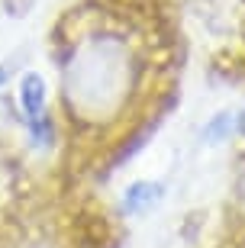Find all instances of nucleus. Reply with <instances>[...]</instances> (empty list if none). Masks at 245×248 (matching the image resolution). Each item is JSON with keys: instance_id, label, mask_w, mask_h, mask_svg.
I'll list each match as a JSON object with an SVG mask.
<instances>
[{"instance_id": "nucleus-3", "label": "nucleus", "mask_w": 245, "mask_h": 248, "mask_svg": "<svg viewBox=\"0 0 245 248\" xmlns=\"http://www.w3.org/2000/svg\"><path fill=\"white\" fill-rule=\"evenodd\" d=\"M158 197H162V187L152 184V181H139V184H132L126 190V197H123V210L126 213H142L148 210L152 203H158Z\"/></svg>"}, {"instance_id": "nucleus-1", "label": "nucleus", "mask_w": 245, "mask_h": 248, "mask_svg": "<svg viewBox=\"0 0 245 248\" xmlns=\"http://www.w3.org/2000/svg\"><path fill=\"white\" fill-rule=\"evenodd\" d=\"M142 55L116 29L94 32L71 46L65 64V103L68 113H78L84 123H100L116 116L129 103L142 81Z\"/></svg>"}, {"instance_id": "nucleus-4", "label": "nucleus", "mask_w": 245, "mask_h": 248, "mask_svg": "<svg viewBox=\"0 0 245 248\" xmlns=\"http://www.w3.org/2000/svg\"><path fill=\"white\" fill-rule=\"evenodd\" d=\"M3 81H7V71H3V68H0V84H3Z\"/></svg>"}, {"instance_id": "nucleus-2", "label": "nucleus", "mask_w": 245, "mask_h": 248, "mask_svg": "<svg viewBox=\"0 0 245 248\" xmlns=\"http://www.w3.org/2000/svg\"><path fill=\"white\" fill-rule=\"evenodd\" d=\"M19 110H23V120H26V129L36 145H49L52 139V116H49V84L42 74L26 71L19 78Z\"/></svg>"}]
</instances>
